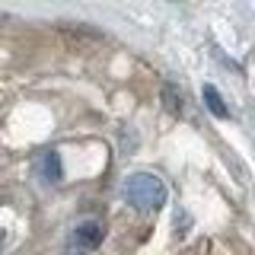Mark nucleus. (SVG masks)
Here are the masks:
<instances>
[{
  "label": "nucleus",
  "mask_w": 255,
  "mask_h": 255,
  "mask_svg": "<svg viewBox=\"0 0 255 255\" xmlns=\"http://www.w3.org/2000/svg\"><path fill=\"white\" fill-rule=\"evenodd\" d=\"M102 236H106V230H102V223H96V220H86V223H80L74 230L77 246H83V249H96V246L102 243Z\"/></svg>",
  "instance_id": "obj_2"
},
{
  "label": "nucleus",
  "mask_w": 255,
  "mask_h": 255,
  "mask_svg": "<svg viewBox=\"0 0 255 255\" xmlns=\"http://www.w3.org/2000/svg\"><path fill=\"white\" fill-rule=\"evenodd\" d=\"M201 93H204V102H207V109H211V115H217V118H227V115H230V109H227V102H223V96L214 90L211 83H207Z\"/></svg>",
  "instance_id": "obj_3"
},
{
  "label": "nucleus",
  "mask_w": 255,
  "mask_h": 255,
  "mask_svg": "<svg viewBox=\"0 0 255 255\" xmlns=\"http://www.w3.org/2000/svg\"><path fill=\"white\" fill-rule=\"evenodd\" d=\"M42 175L48 182H61V156H58V150H48L42 156Z\"/></svg>",
  "instance_id": "obj_4"
},
{
  "label": "nucleus",
  "mask_w": 255,
  "mask_h": 255,
  "mask_svg": "<svg viewBox=\"0 0 255 255\" xmlns=\"http://www.w3.org/2000/svg\"><path fill=\"white\" fill-rule=\"evenodd\" d=\"M163 102L172 115H182V93L175 90V86H163Z\"/></svg>",
  "instance_id": "obj_5"
},
{
  "label": "nucleus",
  "mask_w": 255,
  "mask_h": 255,
  "mask_svg": "<svg viewBox=\"0 0 255 255\" xmlns=\"http://www.w3.org/2000/svg\"><path fill=\"white\" fill-rule=\"evenodd\" d=\"M0 246H3V230H0Z\"/></svg>",
  "instance_id": "obj_6"
},
{
  "label": "nucleus",
  "mask_w": 255,
  "mask_h": 255,
  "mask_svg": "<svg viewBox=\"0 0 255 255\" xmlns=\"http://www.w3.org/2000/svg\"><path fill=\"white\" fill-rule=\"evenodd\" d=\"M125 201L137 211H159L166 204V185L153 172H134L125 179Z\"/></svg>",
  "instance_id": "obj_1"
}]
</instances>
